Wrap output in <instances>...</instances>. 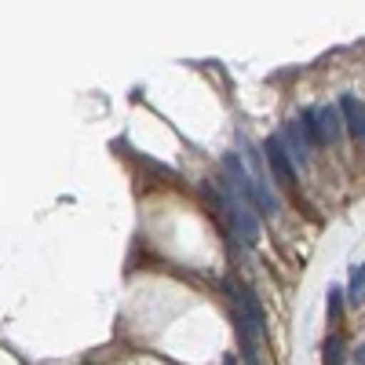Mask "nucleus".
Returning a JSON list of instances; mask_svg holds the SVG:
<instances>
[{
	"label": "nucleus",
	"mask_w": 365,
	"mask_h": 365,
	"mask_svg": "<svg viewBox=\"0 0 365 365\" xmlns=\"http://www.w3.org/2000/svg\"><path fill=\"white\" fill-rule=\"evenodd\" d=\"M340 110H344V125L354 139H365V103L358 96H344L340 99Z\"/></svg>",
	"instance_id": "obj_6"
},
{
	"label": "nucleus",
	"mask_w": 365,
	"mask_h": 365,
	"mask_svg": "<svg viewBox=\"0 0 365 365\" xmlns=\"http://www.w3.org/2000/svg\"><path fill=\"white\" fill-rule=\"evenodd\" d=\"M318 132H322L325 146L340 139V117H336V110H332V106H318Z\"/></svg>",
	"instance_id": "obj_7"
},
{
	"label": "nucleus",
	"mask_w": 365,
	"mask_h": 365,
	"mask_svg": "<svg viewBox=\"0 0 365 365\" xmlns=\"http://www.w3.org/2000/svg\"><path fill=\"white\" fill-rule=\"evenodd\" d=\"M227 292L234 296V322H237V340H241V358L245 365H259V336H263V311L252 299L249 289H241L237 282H227Z\"/></svg>",
	"instance_id": "obj_1"
},
{
	"label": "nucleus",
	"mask_w": 365,
	"mask_h": 365,
	"mask_svg": "<svg viewBox=\"0 0 365 365\" xmlns=\"http://www.w3.org/2000/svg\"><path fill=\"white\" fill-rule=\"evenodd\" d=\"M263 158L270 161L274 175L282 179V187H292V182H296V165H292V158H289V150H285V139H282V135H270V139H267Z\"/></svg>",
	"instance_id": "obj_4"
},
{
	"label": "nucleus",
	"mask_w": 365,
	"mask_h": 365,
	"mask_svg": "<svg viewBox=\"0 0 365 365\" xmlns=\"http://www.w3.org/2000/svg\"><path fill=\"white\" fill-rule=\"evenodd\" d=\"M322 361L325 365H344V340L340 336H329L322 344Z\"/></svg>",
	"instance_id": "obj_8"
},
{
	"label": "nucleus",
	"mask_w": 365,
	"mask_h": 365,
	"mask_svg": "<svg viewBox=\"0 0 365 365\" xmlns=\"http://www.w3.org/2000/svg\"><path fill=\"white\" fill-rule=\"evenodd\" d=\"M347 299H351V303H361V299H365V263L351 270V289H347Z\"/></svg>",
	"instance_id": "obj_9"
},
{
	"label": "nucleus",
	"mask_w": 365,
	"mask_h": 365,
	"mask_svg": "<svg viewBox=\"0 0 365 365\" xmlns=\"http://www.w3.org/2000/svg\"><path fill=\"white\" fill-rule=\"evenodd\" d=\"M263 154H256V150H249V175H252V190H256V208L263 212L267 220L278 216V197L270 194V182H267V172H263Z\"/></svg>",
	"instance_id": "obj_3"
},
{
	"label": "nucleus",
	"mask_w": 365,
	"mask_h": 365,
	"mask_svg": "<svg viewBox=\"0 0 365 365\" xmlns=\"http://www.w3.org/2000/svg\"><path fill=\"white\" fill-rule=\"evenodd\" d=\"M282 139H285V150H289V158H292L296 168H303V165L311 161V143H307V135H303L299 120H289L285 132H282Z\"/></svg>",
	"instance_id": "obj_5"
},
{
	"label": "nucleus",
	"mask_w": 365,
	"mask_h": 365,
	"mask_svg": "<svg viewBox=\"0 0 365 365\" xmlns=\"http://www.w3.org/2000/svg\"><path fill=\"white\" fill-rule=\"evenodd\" d=\"M223 208H227V227L241 237V245L259 241V220H256V201L237 194L230 182H223Z\"/></svg>",
	"instance_id": "obj_2"
},
{
	"label": "nucleus",
	"mask_w": 365,
	"mask_h": 365,
	"mask_svg": "<svg viewBox=\"0 0 365 365\" xmlns=\"http://www.w3.org/2000/svg\"><path fill=\"white\" fill-rule=\"evenodd\" d=\"M358 365H365V344L358 347Z\"/></svg>",
	"instance_id": "obj_11"
},
{
	"label": "nucleus",
	"mask_w": 365,
	"mask_h": 365,
	"mask_svg": "<svg viewBox=\"0 0 365 365\" xmlns=\"http://www.w3.org/2000/svg\"><path fill=\"white\" fill-rule=\"evenodd\" d=\"M340 314V289H329V318Z\"/></svg>",
	"instance_id": "obj_10"
}]
</instances>
